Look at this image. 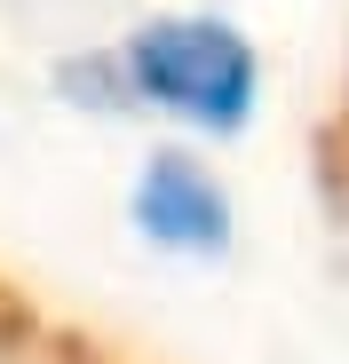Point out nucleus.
<instances>
[{
  "label": "nucleus",
  "instance_id": "1",
  "mask_svg": "<svg viewBox=\"0 0 349 364\" xmlns=\"http://www.w3.org/2000/svg\"><path fill=\"white\" fill-rule=\"evenodd\" d=\"M333 166H341V198H349V80H341V111H333Z\"/></svg>",
  "mask_w": 349,
  "mask_h": 364
}]
</instances>
